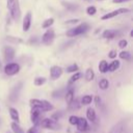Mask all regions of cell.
I'll use <instances>...</instances> for the list:
<instances>
[{
    "instance_id": "6da1fadb",
    "label": "cell",
    "mask_w": 133,
    "mask_h": 133,
    "mask_svg": "<svg viewBox=\"0 0 133 133\" xmlns=\"http://www.w3.org/2000/svg\"><path fill=\"white\" fill-rule=\"evenodd\" d=\"M7 9L10 17L15 21H19L21 18V7L19 0H7Z\"/></svg>"
},
{
    "instance_id": "7a4b0ae2",
    "label": "cell",
    "mask_w": 133,
    "mask_h": 133,
    "mask_svg": "<svg viewBox=\"0 0 133 133\" xmlns=\"http://www.w3.org/2000/svg\"><path fill=\"white\" fill-rule=\"evenodd\" d=\"M29 104L31 108H36L41 110L42 112H47L53 109V106L46 100H39V99H30Z\"/></svg>"
},
{
    "instance_id": "3957f363",
    "label": "cell",
    "mask_w": 133,
    "mask_h": 133,
    "mask_svg": "<svg viewBox=\"0 0 133 133\" xmlns=\"http://www.w3.org/2000/svg\"><path fill=\"white\" fill-rule=\"evenodd\" d=\"M89 29V26L87 23H82L76 27H73L71 29H69L66 31V36L69 37H74V36H77V35H80V34H83L85 33L87 30Z\"/></svg>"
},
{
    "instance_id": "277c9868",
    "label": "cell",
    "mask_w": 133,
    "mask_h": 133,
    "mask_svg": "<svg viewBox=\"0 0 133 133\" xmlns=\"http://www.w3.org/2000/svg\"><path fill=\"white\" fill-rule=\"evenodd\" d=\"M20 71V65L17 62H7V64L4 66V73L7 76H14L18 74Z\"/></svg>"
},
{
    "instance_id": "5b68a950",
    "label": "cell",
    "mask_w": 133,
    "mask_h": 133,
    "mask_svg": "<svg viewBox=\"0 0 133 133\" xmlns=\"http://www.w3.org/2000/svg\"><path fill=\"white\" fill-rule=\"evenodd\" d=\"M39 126L43 128H47V129H51V130H57L59 128V125L56 123V121L52 119V118H44L41 121Z\"/></svg>"
},
{
    "instance_id": "8992f818",
    "label": "cell",
    "mask_w": 133,
    "mask_h": 133,
    "mask_svg": "<svg viewBox=\"0 0 133 133\" xmlns=\"http://www.w3.org/2000/svg\"><path fill=\"white\" fill-rule=\"evenodd\" d=\"M30 119L33 123L34 126H39V123L42 121V111L36 108H31L30 111Z\"/></svg>"
},
{
    "instance_id": "52a82bcc",
    "label": "cell",
    "mask_w": 133,
    "mask_h": 133,
    "mask_svg": "<svg viewBox=\"0 0 133 133\" xmlns=\"http://www.w3.org/2000/svg\"><path fill=\"white\" fill-rule=\"evenodd\" d=\"M130 10L128 9V8H124V7H122V8H118V9H115V10H112V11H110V12H107V14H105L104 16H102V20H108V19H112V18H114V17H116V16H119V15H122V14H127V12H129Z\"/></svg>"
},
{
    "instance_id": "ba28073f",
    "label": "cell",
    "mask_w": 133,
    "mask_h": 133,
    "mask_svg": "<svg viewBox=\"0 0 133 133\" xmlns=\"http://www.w3.org/2000/svg\"><path fill=\"white\" fill-rule=\"evenodd\" d=\"M54 37H55L54 30L53 29H47V31L42 36V43L44 45H50L54 41Z\"/></svg>"
},
{
    "instance_id": "9c48e42d",
    "label": "cell",
    "mask_w": 133,
    "mask_h": 133,
    "mask_svg": "<svg viewBox=\"0 0 133 133\" xmlns=\"http://www.w3.org/2000/svg\"><path fill=\"white\" fill-rule=\"evenodd\" d=\"M21 88H22V83H18L17 85H15L12 87V89L10 90V94H9V101L11 102H16L19 98V95H20V91H21Z\"/></svg>"
},
{
    "instance_id": "30bf717a",
    "label": "cell",
    "mask_w": 133,
    "mask_h": 133,
    "mask_svg": "<svg viewBox=\"0 0 133 133\" xmlns=\"http://www.w3.org/2000/svg\"><path fill=\"white\" fill-rule=\"evenodd\" d=\"M15 49L9 47V46H6L3 48V55H4V59L7 61V62H10L14 58H15Z\"/></svg>"
},
{
    "instance_id": "8fae6325",
    "label": "cell",
    "mask_w": 133,
    "mask_h": 133,
    "mask_svg": "<svg viewBox=\"0 0 133 133\" xmlns=\"http://www.w3.org/2000/svg\"><path fill=\"white\" fill-rule=\"evenodd\" d=\"M62 72H63L62 68H60L58 65L51 66V69H50V77H51V79H53V80L58 79L62 75Z\"/></svg>"
},
{
    "instance_id": "7c38bea8",
    "label": "cell",
    "mask_w": 133,
    "mask_h": 133,
    "mask_svg": "<svg viewBox=\"0 0 133 133\" xmlns=\"http://www.w3.org/2000/svg\"><path fill=\"white\" fill-rule=\"evenodd\" d=\"M76 126H77V130L79 131V132H86L88 129H89V127H88V123H87V121L84 118V117H79L78 118V122H77V124H76Z\"/></svg>"
},
{
    "instance_id": "4fadbf2b",
    "label": "cell",
    "mask_w": 133,
    "mask_h": 133,
    "mask_svg": "<svg viewBox=\"0 0 133 133\" xmlns=\"http://www.w3.org/2000/svg\"><path fill=\"white\" fill-rule=\"evenodd\" d=\"M30 26H31V12L28 11L25 17L23 18V23H22V28H23V31L27 32L29 29H30Z\"/></svg>"
},
{
    "instance_id": "5bb4252c",
    "label": "cell",
    "mask_w": 133,
    "mask_h": 133,
    "mask_svg": "<svg viewBox=\"0 0 133 133\" xmlns=\"http://www.w3.org/2000/svg\"><path fill=\"white\" fill-rule=\"evenodd\" d=\"M118 34H121V32H119V31H116V30H110V29H108V30H105V31L103 32L102 36H103L104 38H106V39H112V38L116 37Z\"/></svg>"
},
{
    "instance_id": "9a60e30c",
    "label": "cell",
    "mask_w": 133,
    "mask_h": 133,
    "mask_svg": "<svg viewBox=\"0 0 133 133\" xmlns=\"http://www.w3.org/2000/svg\"><path fill=\"white\" fill-rule=\"evenodd\" d=\"M124 129H125V123L124 122H119L116 125H114L110 129V131L108 133H123L124 132Z\"/></svg>"
},
{
    "instance_id": "2e32d148",
    "label": "cell",
    "mask_w": 133,
    "mask_h": 133,
    "mask_svg": "<svg viewBox=\"0 0 133 133\" xmlns=\"http://www.w3.org/2000/svg\"><path fill=\"white\" fill-rule=\"evenodd\" d=\"M86 117L90 122H95L96 121V111H95L94 108H91V107L87 108V110H86Z\"/></svg>"
},
{
    "instance_id": "e0dca14e",
    "label": "cell",
    "mask_w": 133,
    "mask_h": 133,
    "mask_svg": "<svg viewBox=\"0 0 133 133\" xmlns=\"http://www.w3.org/2000/svg\"><path fill=\"white\" fill-rule=\"evenodd\" d=\"M9 115H10V117L15 121V122H19L20 121V115H19V112H18V110L16 109V108H14V107H10L9 108Z\"/></svg>"
},
{
    "instance_id": "ac0fdd59",
    "label": "cell",
    "mask_w": 133,
    "mask_h": 133,
    "mask_svg": "<svg viewBox=\"0 0 133 133\" xmlns=\"http://www.w3.org/2000/svg\"><path fill=\"white\" fill-rule=\"evenodd\" d=\"M64 98H65V101L68 104H70L73 100H74V89L73 88H69L64 95Z\"/></svg>"
},
{
    "instance_id": "d6986e66",
    "label": "cell",
    "mask_w": 133,
    "mask_h": 133,
    "mask_svg": "<svg viewBox=\"0 0 133 133\" xmlns=\"http://www.w3.org/2000/svg\"><path fill=\"white\" fill-rule=\"evenodd\" d=\"M99 71L102 74H105L106 72H108V62L106 60H101L99 63Z\"/></svg>"
},
{
    "instance_id": "ffe728a7",
    "label": "cell",
    "mask_w": 133,
    "mask_h": 133,
    "mask_svg": "<svg viewBox=\"0 0 133 133\" xmlns=\"http://www.w3.org/2000/svg\"><path fill=\"white\" fill-rule=\"evenodd\" d=\"M61 3H62V5H63L66 9H69V10H71V11H74V10H76V9L78 8V5L75 4V3H71V2H68V1H62Z\"/></svg>"
},
{
    "instance_id": "44dd1931",
    "label": "cell",
    "mask_w": 133,
    "mask_h": 133,
    "mask_svg": "<svg viewBox=\"0 0 133 133\" xmlns=\"http://www.w3.org/2000/svg\"><path fill=\"white\" fill-rule=\"evenodd\" d=\"M119 68V61L118 60H113L112 62H110V64H108V71L109 72H114Z\"/></svg>"
},
{
    "instance_id": "7402d4cb",
    "label": "cell",
    "mask_w": 133,
    "mask_h": 133,
    "mask_svg": "<svg viewBox=\"0 0 133 133\" xmlns=\"http://www.w3.org/2000/svg\"><path fill=\"white\" fill-rule=\"evenodd\" d=\"M10 127H11L14 133H24V132H23V129L21 128V126H20L17 122H12L11 125H10Z\"/></svg>"
},
{
    "instance_id": "603a6c76",
    "label": "cell",
    "mask_w": 133,
    "mask_h": 133,
    "mask_svg": "<svg viewBox=\"0 0 133 133\" xmlns=\"http://www.w3.org/2000/svg\"><path fill=\"white\" fill-rule=\"evenodd\" d=\"M94 77H95V73H94L92 69L91 68H88L85 71V79H86V81H91L94 79Z\"/></svg>"
},
{
    "instance_id": "cb8c5ba5",
    "label": "cell",
    "mask_w": 133,
    "mask_h": 133,
    "mask_svg": "<svg viewBox=\"0 0 133 133\" xmlns=\"http://www.w3.org/2000/svg\"><path fill=\"white\" fill-rule=\"evenodd\" d=\"M80 106H81V103L79 102V100H78V99H74V100L69 104V108H70V109H72V110L78 109Z\"/></svg>"
},
{
    "instance_id": "d4e9b609",
    "label": "cell",
    "mask_w": 133,
    "mask_h": 133,
    "mask_svg": "<svg viewBox=\"0 0 133 133\" xmlns=\"http://www.w3.org/2000/svg\"><path fill=\"white\" fill-rule=\"evenodd\" d=\"M108 86H109V82H108V80H107L106 78H102V79L99 81V87H100L101 89L105 90V89L108 88Z\"/></svg>"
},
{
    "instance_id": "484cf974",
    "label": "cell",
    "mask_w": 133,
    "mask_h": 133,
    "mask_svg": "<svg viewBox=\"0 0 133 133\" xmlns=\"http://www.w3.org/2000/svg\"><path fill=\"white\" fill-rule=\"evenodd\" d=\"M91 101H92V96H90V95H85V96H83L82 99H81V105H88V104L91 103Z\"/></svg>"
},
{
    "instance_id": "4316f807",
    "label": "cell",
    "mask_w": 133,
    "mask_h": 133,
    "mask_svg": "<svg viewBox=\"0 0 133 133\" xmlns=\"http://www.w3.org/2000/svg\"><path fill=\"white\" fill-rule=\"evenodd\" d=\"M53 23H54V19L53 18H49V19H47V20H45L43 22L42 27L43 28H50V26H52Z\"/></svg>"
},
{
    "instance_id": "83f0119b",
    "label": "cell",
    "mask_w": 133,
    "mask_h": 133,
    "mask_svg": "<svg viewBox=\"0 0 133 133\" xmlns=\"http://www.w3.org/2000/svg\"><path fill=\"white\" fill-rule=\"evenodd\" d=\"M118 56H119V58L125 59V60H130V58H131V54H130V52H128V51H122V52L118 54Z\"/></svg>"
},
{
    "instance_id": "f1b7e54d",
    "label": "cell",
    "mask_w": 133,
    "mask_h": 133,
    "mask_svg": "<svg viewBox=\"0 0 133 133\" xmlns=\"http://www.w3.org/2000/svg\"><path fill=\"white\" fill-rule=\"evenodd\" d=\"M45 82H46V78L45 77H36L34 79V85H36V86H41Z\"/></svg>"
},
{
    "instance_id": "f546056e",
    "label": "cell",
    "mask_w": 133,
    "mask_h": 133,
    "mask_svg": "<svg viewBox=\"0 0 133 133\" xmlns=\"http://www.w3.org/2000/svg\"><path fill=\"white\" fill-rule=\"evenodd\" d=\"M96 12H97V8H96L95 6H92V5H89V6L86 8V14H87L88 16H94Z\"/></svg>"
},
{
    "instance_id": "4dcf8cb0",
    "label": "cell",
    "mask_w": 133,
    "mask_h": 133,
    "mask_svg": "<svg viewBox=\"0 0 133 133\" xmlns=\"http://www.w3.org/2000/svg\"><path fill=\"white\" fill-rule=\"evenodd\" d=\"M78 65L76 64V63H73V64H71V65H69L68 68H66V72L68 73H75L76 71H78Z\"/></svg>"
},
{
    "instance_id": "1f68e13d",
    "label": "cell",
    "mask_w": 133,
    "mask_h": 133,
    "mask_svg": "<svg viewBox=\"0 0 133 133\" xmlns=\"http://www.w3.org/2000/svg\"><path fill=\"white\" fill-rule=\"evenodd\" d=\"M80 77H81V74H80L79 72H76V73H75V74H74V75L71 77V79H70L69 83H70V84H71V83H74V82H75V81H77V80H78Z\"/></svg>"
},
{
    "instance_id": "d6a6232c",
    "label": "cell",
    "mask_w": 133,
    "mask_h": 133,
    "mask_svg": "<svg viewBox=\"0 0 133 133\" xmlns=\"http://www.w3.org/2000/svg\"><path fill=\"white\" fill-rule=\"evenodd\" d=\"M63 91H64V89H59V90L57 89V90H55V91L52 92V97L55 98V99L60 98L61 96H63Z\"/></svg>"
},
{
    "instance_id": "836d02e7",
    "label": "cell",
    "mask_w": 133,
    "mask_h": 133,
    "mask_svg": "<svg viewBox=\"0 0 133 133\" xmlns=\"http://www.w3.org/2000/svg\"><path fill=\"white\" fill-rule=\"evenodd\" d=\"M78 116H76V115H71L70 117H69V123L71 124V125H76L77 124V122H78Z\"/></svg>"
},
{
    "instance_id": "e575fe53",
    "label": "cell",
    "mask_w": 133,
    "mask_h": 133,
    "mask_svg": "<svg viewBox=\"0 0 133 133\" xmlns=\"http://www.w3.org/2000/svg\"><path fill=\"white\" fill-rule=\"evenodd\" d=\"M127 45H128V42H127L126 39H121V41L118 42V47L122 48V49H124Z\"/></svg>"
},
{
    "instance_id": "d590c367",
    "label": "cell",
    "mask_w": 133,
    "mask_h": 133,
    "mask_svg": "<svg viewBox=\"0 0 133 133\" xmlns=\"http://www.w3.org/2000/svg\"><path fill=\"white\" fill-rule=\"evenodd\" d=\"M108 57H109V58H115V57H116V51L111 50V51L108 53Z\"/></svg>"
},
{
    "instance_id": "8d00e7d4",
    "label": "cell",
    "mask_w": 133,
    "mask_h": 133,
    "mask_svg": "<svg viewBox=\"0 0 133 133\" xmlns=\"http://www.w3.org/2000/svg\"><path fill=\"white\" fill-rule=\"evenodd\" d=\"M27 133H38L36 126H34V127H31V128L28 130V132H27Z\"/></svg>"
},
{
    "instance_id": "74e56055",
    "label": "cell",
    "mask_w": 133,
    "mask_h": 133,
    "mask_svg": "<svg viewBox=\"0 0 133 133\" xmlns=\"http://www.w3.org/2000/svg\"><path fill=\"white\" fill-rule=\"evenodd\" d=\"M78 19H73V20H70V21H66L65 24H75V23H78Z\"/></svg>"
},
{
    "instance_id": "f35d334b",
    "label": "cell",
    "mask_w": 133,
    "mask_h": 133,
    "mask_svg": "<svg viewBox=\"0 0 133 133\" xmlns=\"http://www.w3.org/2000/svg\"><path fill=\"white\" fill-rule=\"evenodd\" d=\"M113 3H123V2H126V1H130V0H112Z\"/></svg>"
},
{
    "instance_id": "ab89813d",
    "label": "cell",
    "mask_w": 133,
    "mask_h": 133,
    "mask_svg": "<svg viewBox=\"0 0 133 133\" xmlns=\"http://www.w3.org/2000/svg\"><path fill=\"white\" fill-rule=\"evenodd\" d=\"M95 101H96V104H99V103L101 102V99H100V97H98V96H97V97L95 98Z\"/></svg>"
},
{
    "instance_id": "60d3db41",
    "label": "cell",
    "mask_w": 133,
    "mask_h": 133,
    "mask_svg": "<svg viewBox=\"0 0 133 133\" xmlns=\"http://www.w3.org/2000/svg\"><path fill=\"white\" fill-rule=\"evenodd\" d=\"M6 133H11V132L10 131H6Z\"/></svg>"
},
{
    "instance_id": "b9f144b4",
    "label": "cell",
    "mask_w": 133,
    "mask_h": 133,
    "mask_svg": "<svg viewBox=\"0 0 133 133\" xmlns=\"http://www.w3.org/2000/svg\"><path fill=\"white\" fill-rule=\"evenodd\" d=\"M0 69H1V62H0Z\"/></svg>"
},
{
    "instance_id": "7bdbcfd3",
    "label": "cell",
    "mask_w": 133,
    "mask_h": 133,
    "mask_svg": "<svg viewBox=\"0 0 133 133\" xmlns=\"http://www.w3.org/2000/svg\"><path fill=\"white\" fill-rule=\"evenodd\" d=\"M86 1H88V0H86Z\"/></svg>"
},
{
    "instance_id": "ee69618b",
    "label": "cell",
    "mask_w": 133,
    "mask_h": 133,
    "mask_svg": "<svg viewBox=\"0 0 133 133\" xmlns=\"http://www.w3.org/2000/svg\"><path fill=\"white\" fill-rule=\"evenodd\" d=\"M100 1H101V0H100Z\"/></svg>"
}]
</instances>
